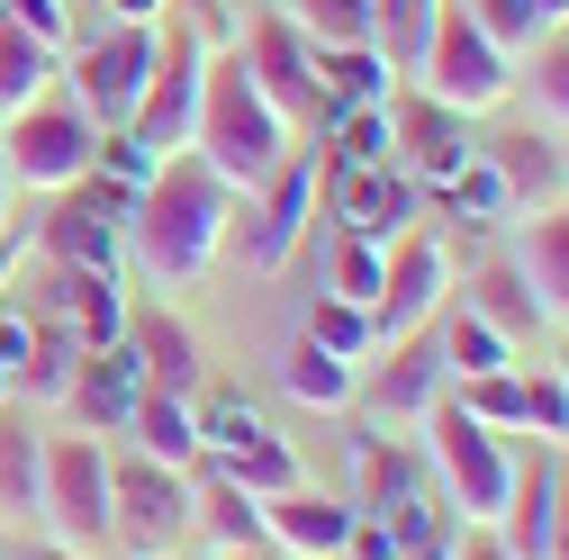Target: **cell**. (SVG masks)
<instances>
[{
  "label": "cell",
  "mask_w": 569,
  "mask_h": 560,
  "mask_svg": "<svg viewBox=\"0 0 569 560\" xmlns=\"http://www.w3.org/2000/svg\"><path fill=\"white\" fill-rule=\"evenodd\" d=\"M262 533L290 551V560H326V551H343V533H352V507L343 498H326V488H280V498H262Z\"/></svg>",
  "instance_id": "18"
},
{
  "label": "cell",
  "mask_w": 569,
  "mask_h": 560,
  "mask_svg": "<svg viewBox=\"0 0 569 560\" xmlns=\"http://www.w3.org/2000/svg\"><path fill=\"white\" fill-rule=\"evenodd\" d=\"M326 560H343V551H326Z\"/></svg>",
  "instance_id": "55"
},
{
  "label": "cell",
  "mask_w": 569,
  "mask_h": 560,
  "mask_svg": "<svg viewBox=\"0 0 569 560\" xmlns=\"http://www.w3.org/2000/svg\"><path fill=\"white\" fill-rule=\"evenodd\" d=\"M190 154L218 172V181H236V190H262V181L280 172V154H290V118H280V109L253 91V73H244V54H236V46H227V54H208Z\"/></svg>",
  "instance_id": "2"
},
{
  "label": "cell",
  "mask_w": 569,
  "mask_h": 560,
  "mask_svg": "<svg viewBox=\"0 0 569 560\" xmlns=\"http://www.w3.org/2000/svg\"><path fill=\"white\" fill-rule=\"evenodd\" d=\"M326 127H335L326 163H389V100L380 109H326Z\"/></svg>",
  "instance_id": "38"
},
{
  "label": "cell",
  "mask_w": 569,
  "mask_h": 560,
  "mask_svg": "<svg viewBox=\"0 0 569 560\" xmlns=\"http://www.w3.org/2000/svg\"><path fill=\"white\" fill-rule=\"evenodd\" d=\"M470 317L497 326L507 343H533V334H542V308H533V290H525V271H516V262H488V271L470 280Z\"/></svg>",
  "instance_id": "27"
},
{
  "label": "cell",
  "mask_w": 569,
  "mask_h": 560,
  "mask_svg": "<svg viewBox=\"0 0 569 560\" xmlns=\"http://www.w3.org/2000/svg\"><path fill=\"white\" fill-rule=\"evenodd\" d=\"M470 154H479V136H470V118H461V109L425 100V91L389 100V163H398L416 190H443Z\"/></svg>",
  "instance_id": "13"
},
{
  "label": "cell",
  "mask_w": 569,
  "mask_h": 560,
  "mask_svg": "<svg viewBox=\"0 0 569 560\" xmlns=\"http://www.w3.org/2000/svg\"><path fill=\"white\" fill-rule=\"evenodd\" d=\"M63 398H73L82 426H127L136 398H146V362H136V343L118 334V343H100V353H82V371H73Z\"/></svg>",
  "instance_id": "20"
},
{
  "label": "cell",
  "mask_w": 569,
  "mask_h": 560,
  "mask_svg": "<svg viewBox=\"0 0 569 560\" xmlns=\"http://www.w3.org/2000/svg\"><path fill=\"white\" fill-rule=\"evenodd\" d=\"M190 524H199V498H190V479L172 461H146V452L109 461V542L163 560V551H181Z\"/></svg>",
  "instance_id": "8"
},
{
  "label": "cell",
  "mask_w": 569,
  "mask_h": 560,
  "mask_svg": "<svg viewBox=\"0 0 569 560\" xmlns=\"http://www.w3.org/2000/svg\"><path fill=\"white\" fill-rule=\"evenodd\" d=\"M280 389H290L299 407H352V389H362V371H352L343 353H326L317 334H299L290 353H280Z\"/></svg>",
  "instance_id": "26"
},
{
  "label": "cell",
  "mask_w": 569,
  "mask_h": 560,
  "mask_svg": "<svg viewBox=\"0 0 569 560\" xmlns=\"http://www.w3.org/2000/svg\"><path fill=\"white\" fill-rule=\"evenodd\" d=\"M10 389H19V380H10V371H0V407H10Z\"/></svg>",
  "instance_id": "53"
},
{
  "label": "cell",
  "mask_w": 569,
  "mask_h": 560,
  "mask_svg": "<svg viewBox=\"0 0 569 560\" xmlns=\"http://www.w3.org/2000/svg\"><path fill=\"white\" fill-rule=\"evenodd\" d=\"M0 218H10V172H0Z\"/></svg>",
  "instance_id": "52"
},
{
  "label": "cell",
  "mask_w": 569,
  "mask_h": 560,
  "mask_svg": "<svg viewBox=\"0 0 569 560\" xmlns=\"http://www.w3.org/2000/svg\"><path fill=\"white\" fill-rule=\"evenodd\" d=\"M218 560H271V551H218Z\"/></svg>",
  "instance_id": "51"
},
{
  "label": "cell",
  "mask_w": 569,
  "mask_h": 560,
  "mask_svg": "<svg viewBox=\"0 0 569 560\" xmlns=\"http://www.w3.org/2000/svg\"><path fill=\"white\" fill-rule=\"evenodd\" d=\"M37 290H54L46 317H54V326H73V334H82V353H100V343L127 334V280H118V271H63V262H46V271H37Z\"/></svg>",
  "instance_id": "16"
},
{
  "label": "cell",
  "mask_w": 569,
  "mask_h": 560,
  "mask_svg": "<svg viewBox=\"0 0 569 560\" xmlns=\"http://www.w3.org/2000/svg\"><path fill=\"white\" fill-rule=\"evenodd\" d=\"M146 82H154V28H91L73 46V100L91 109V127H127Z\"/></svg>",
  "instance_id": "11"
},
{
  "label": "cell",
  "mask_w": 569,
  "mask_h": 560,
  "mask_svg": "<svg viewBox=\"0 0 569 560\" xmlns=\"http://www.w3.org/2000/svg\"><path fill=\"white\" fill-rule=\"evenodd\" d=\"M91 10H109V28H154L172 0H91Z\"/></svg>",
  "instance_id": "47"
},
{
  "label": "cell",
  "mask_w": 569,
  "mask_h": 560,
  "mask_svg": "<svg viewBox=\"0 0 569 560\" xmlns=\"http://www.w3.org/2000/svg\"><path fill=\"white\" fill-rule=\"evenodd\" d=\"M525 54H533V63H525V91H533V109H542L551 127H569V28H542Z\"/></svg>",
  "instance_id": "35"
},
{
  "label": "cell",
  "mask_w": 569,
  "mask_h": 560,
  "mask_svg": "<svg viewBox=\"0 0 569 560\" xmlns=\"http://www.w3.org/2000/svg\"><path fill=\"white\" fill-rule=\"evenodd\" d=\"M0 19H10V28H28L37 46H73V0H0Z\"/></svg>",
  "instance_id": "45"
},
{
  "label": "cell",
  "mask_w": 569,
  "mask_h": 560,
  "mask_svg": "<svg viewBox=\"0 0 569 560\" xmlns=\"http://www.w3.org/2000/svg\"><path fill=\"white\" fill-rule=\"evenodd\" d=\"M525 290L542 308V326H569V199L551 208H525Z\"/></svg>",
  "instance_id": "21"
},
{
  "label": "cell",
  "mask_w": 569,
  "mask_h": 560,
  "mask_svg": "<svg viewBox=\"0 0 569 560\" xmlns=\"http://www.w3.org/2000/svg\"><path fill=\"white\" fill-rule=\"evenodd\" d=\"M37 498H46V443L28 434L19 407H0V507L37 516Z\"/></svg>",
  "instance_id": "29"
},
{
  "label": "cell",
  "mask_w": 569,
  "mask_h": 560,
  "mask_svg": "<svg viewBox=\"0 0 569 560\" xmlns=\"http://www.w3.org/2000/svg\"><path fill=\"white\" fill-rule=\"evenodd\" d=\"M236 181H218L190 146L154 163V181L136 190V218H127V244L163 290H190V280L227 253V227H236Z\"/></svg>",
  "instance_id": "1"
},
{
  "label": "cell",
  "mask_w": 569,
  "mask_h": 560,
  "mask_svg": "<svg viewBox=\"0 0 569 560\" xmlns=\"http://www.w3.org/2000/svg\"><path fill=\"white\" fill-rule=\"evenodd\" d=\"M352 488H362V498H352V516L389 524V533H398V560H452L461 516H452L443 479L425 470L416 452H398V443L362 434V443H352Z\"/></svg>",
  "instance_id": "3"
},
{
  "label": "cell",
  "mask_w": 569,
  "mask_h": 560,
  "mask_svg": "<svg viewBox=\"0 0 569 560\" xmlns=\"http://www.w3.org/2000/svg\"><path fill=\"white\" fill-rule=\"evenodd\" d=\"M199 524L218 533V551H271V533H262V498H244L236 479H208V488H199Z\"/></svg>",
  "instance_id": "33"
},
{
  "label": "cell",
  "mask_w": 569,
  "mask_h": 560,
  "mask_svg": "<svg viewBox=\"0 0 569 560\" xmlns=\"http://www.w3.org/2000/svg\"><path fill=\"white\" fill-rule=\"evenodd\" d=\"M317 100L326 109H380L389 100V54L380 46H317Z\"/></svg>",
  "instance_id": "24"
},
{
  "label": "cell",
  "mask_w": 569,
  "mask_h": 560,
  "mask_svg": "<svg viewBox=\"0 0 569 560\" xmlns=\"http://www.w3.org/2000/svg\"><path fill=\"white\" fill-rule=\"evenodd\" d=\"M163 560H181V551H163Z\"/></svg>",
  "instance_id": "56"
},
{
  "label": "cell",
  "mask_w": 569,
  "mask_h": 560,
  "mask_svg": "<svg viewBox=\"0 0 569 560\" xmlns=\"http://www.w3.org/2000/svg\"><path fill=\"white\" fill-rule=\"evenodd\" d=\"M435 10H443V0H371V46L389 54V73H416V63H425Z\"/></svg>",
  "instance_id": "32"
},
{
  "label": "cell",
  "mask_w": 569,
  "mask_h": 560,
  "mask_svg": "<svg viewBox=\"0 0 569 560\" xmlns=\"http://www.w3.org/2000/svg\"><path fill=\"white\" fill-rule=\"evenodd\" d=\"M452 389V362H443V334H398L389 343V362H380V389H371V407H380V426H389V416H425V407H435Z\"/></svg>",
  "instance_id": "19"
},
{
  "label": "cell",
  "mask_w": 569,
  "mask_h": 560,
  "mask_svg": "<svg viewBox=\"0 0 569 560\" xmlns=\"http://www.w3.org/2000/svg\"><path fill=\"white\" fill-rule=\"evenodd\" d=\"M100 154V127L82 100H28L19 118H0V172H19L28 190H73Z\"/></svg>",
  "instance_id": "7"
},
{
  "label": "cell",
  "mask_w": 569,
  "mask_h": 560,
  "mask_svg": "<svg viewBox=\"0 0 569 560\" xmlns=\"http://www.w3.org/2000/svg\"><path fill=\"white\" fill-rule=\"evenodd\" d=\"M479 154L497 163V181H507L516 190V218H525V208H551L560 190H569V154L551 146V136H479Z\"/></svg>",
  "instance_id": "22"
},
{
  "label": "cell",
  "mask_w": 569,
  "mask_h": 560,
  "mask_svg": "<svg viewBox=\"0 0 569 560\" xmlns=\"http://www.w3.org/2000/svg\"><path fill=\"white\" fill-rule=\"evenodd\" d=\"M244 73H253V91L280 109V118H326V100H317V46H308V28L299 19H253L244 28Z\"/></svg>",
  "instance_id": "14"
},
{
  "label": "cell",
  "mask_w": 569,
  "mask_h": 560,
  "mask_svg": "<svg viewBox=\"0 0 569 560\" xmlns=\"http://www.w3.org/2000/svg\"><path fill=\"white\" fill-rule=\"evenodd\" d=\"M28 560H109V551H63V542H46V551H28Z\"/></svg>",
  "instance_id": "50"
},
{
  "label": "cell",
  "mask_w": 569,
  "mask_h": 560,
  "mask_svg": "<svg viewBox=\"0 0 569 560\" xmlns=\"http://www.w3.org/2000/svg\"><path fill=\"white\" fill-rule=\"evenodd\" d=\"M91 172H100L109 190H127V199H136V190H146V181H154V154H146V146H136V136H127V127H100V154H91Z\"/></svg>",
  "instance_id": "44"
},
{
  "label": "cell",
  "mask_w": 569,
  "mask_h": 560,
  "mask_svg": "<svg viewBox=\"0 0 569 560\" xmlns=\"http://www.w3.org/2000/svg\"><path fill=\"white\" fill-rule=\"evenodd\" d=\"M461 10H470V19H479L497 46H507V54H525V46L551 28V19H542V0H461Z\"/></svg>",
  "instance_id": "41"
},
{
  "label": "cell",
  "mask_w": 569,
  "mask_h": 560,
  "mask_svg": "<svg viewBox=\"0 0 569 560\" xmlns=\"http://www.w3.org/2000/svg\"><path fill=\"white\" fill-rule=\"evenodd\" d=\"M551 560H569V452H560V507H551Z\"/></svg>",
  "instance_id": "49"
},
{
  "label": "cell",
  "mask_w": 569,
  "mask_h": 560,
  "mask_svg": "<svg viewBox=\"0 0 569 560\" xmlns=\"http://www.w3.org/2000/svg\"><path fill=\"white\" fill-rule=\"evenodd\" d=\"M416 82H425V100H443V109H461V118H488L497 100L516 91V54L497 46V37L461 10V0H443V10H435V37H425Z\"/></svg>",
  "instance_id": "4"
},
{
  "label": "cell",
  "mask_w": 569,
  "mask_h": 560,
  "mask_svg": "<svg viewBox=\"0 0 569 560\" xmlns=\"http://www.w3.org/2000/svg\"><path fill=\"white\" fill-rule=\"evenodd\" d=\"M551 371H560V380H569V343H560V362H551Z\"/></svg>",
  "instance_id": "54"
},
{
  "label": "cell",
  "mask_w": 569,
  "mask_h": 560,
  "mask_svg": "<svg viewBox=\"0 0 569 560\" xmlns=\"http://www.w3.org/2000/svg\"><path fill=\"white\" fill-rule=\"evenodd\" d=\"M443 290H452V262H443V244L407 227V236L389 244V280H380V308H371V334H380V343H398V334H416V326H435Z\"/></svg>",
  "instance_id": "15"
},
{
  "label": "cell",
  "mask_w": 569,
  "mask_h": 560,
  "mask_svg": "<svg viewBox=\"0 0 569 560\" xmlns=\"http://www.w3.org/2000/svg\"><path fill=\"white\" fill-rule=\"evenodd\" d=\"M560 452H569V443H560Z\"/></svg>",
  "instance_id": "57"
},
{
  "label": "cell",
  "mask_w": 569,
  "mask_h": 560,
  "mask_svg": "<svg viewBox=\"0 0 569 560\" xmlns=\"http://www.w3.org/2000/svg\"><path fill=\"white\" fill-rule=\"evenodd\" d=\"M317 199H326V218H335L352 244H398V236L416 227V208H425V190H416L398 163H326Z\"/></svg>",
  "instance_id": "10"
},
{
  "label": "cell",
  "mask_w": 569,
  "mask_h": 560,
  "mask_svg": "<svg viewBox=\"0 0 569 560\" xmlns=\"http://www.w3.org/2000/svg\"><path fill=\"white\" fill-rule=\"evenodd\" d=\"M507 353H516V343L497 334V326H479L470 308H461V317H443V362H452V380H488V371H516Z\"/></svg>",
  "instance_id": "34"
},
{
  "label": "cell",
  "mask_w": 569,
  "mask_h": 560,
  "mask_svg": "<svg viewBox=\"0 0 569 560\" xmlns=\"http://www.w3.org/2000/svg\"><path fill=\"white\" fill-rule=\"evenodd\" d=\"M425 426H435V479H443L452 516H461V524H497V507H507V488H516V452L497 443V426L461 416L452 389L425 407Z\"/></svg>",
  "instance_id": "6"
},
{
  "label": "cell",
  "mask_w": 569,
  "mask_h": 560,
  "mask_svg": "<svg viewBox=\"0 0 569 560\" xmlns=\"http://www.w3.org/2000/svg\"><path fill=\"white\" fill-rule=\"evenodd\" d=\"M127 434H136V452L146 461H199V407L190 398H163V389H146L136 398V416H127Z\"/></svg>",
  "instance_id": "25"
},
{
  "label": "cell",
  "mask_w": 569,
  "mask_h": 560,
  "mask_svg": "<svg viewBox=\"0 0 569 560\" xmlns=\"http://www.w3.org/2000/svg\"><path fill=\"white\" fill-rule=\"evenodd\" d=\"M516 380H525V434L569 443V380L560 371H516Z\"/></svg>",
  "instance_id": "42"
},
{
  "label": "cell",
  "mask_w": 569,
  "mask_h": 560,
  "mask_svg": "<svg viewBox=\"0 0 569 560\" xmlns=\"http://www.w3.org/2000/svg\"><path fill=\"white\" fill-rule=\"evenodd\" d=\"M425 199H435L443 218H461V227H507V218H516V190L497 181V163H488V154H470L443 190H425Z\"/></svg>",
  "instance_id": "28"
},
{
  "label": "cell",
  "mask_w": 569,
  "mask_h": 560,
  "mask_svg": "<svg viewBox=\"0 0 569 560\" xmlns=\"http://www.w3.org/2000/svg\"><path fill=\"white\" fill-rule=\"evenodd\" d=\"M343 560H398V533H389V524H371V516H352V533H343Z\"/></svg>",
  "instance_id": "46"
},
{
  "label": "cell",
  "mask_w": 569,
  "mask_h": 560,
  "mask_svg": "<svg viewBox=\"0 0 569 560\" xmlns=\"http://www.w3.org/2000/svg\"><path fill=\"white\" fill-rule=\"evenodd\" d=\"M46 82H54V46H37L28 28L0 19V118H19L28 100H46Z\"/></svg>",
  "instance_id": "30"
},
{
  "label": "cell",
  "mask_w": 569,
  "mask_h": 560,
  "mask_svg": "<svg viewBox=\"0 0 569 560\" xmlns=\"http://www.w3.org/2000/svg\"><path fill=\"white\" fill-rule=\"evenodd\" d=\"M452 560H507V542H497V524H461L452 533Z\"/></svg>",
  "instance_id": "48"
},
{
  "label": "cell",
  "mask_w": 569,
  "mask_h": 560,
  "mask_svg": "<svg viewBox=\"0 0 569 560\" xmlns=\"http://www.w3.org/2000/svg\"><path fill=\"white\" fill-rule=\"evenodd\" d=\"M317 181H326L317 154H280V172H271L262 199L244 208V262H253L262 280H271V271H290L299 236L317 227Z\"/></svg>",
  "instance_id": "12"
},
{
  "label": "cell",
  "mask_w": 569,
  "mask_h": 560,
  "mask_svg": "<svg viewBox=\"0 0 569 560\" xmlns=\"http://www.w3.org/2000/svg\"><path fill=\"white\" fill-rule=\"evenodd\" d=\"M37 516L54 524L63 551H109V452L91 434H54L46 443V498Z\"/></svg>",
  "instance_id": "9"
},
{
  "label": "cell",
  "mask_w": 569,
  "mask_h": 560,
  "mask_svg": "<svg viewBox=\"0 0 569 560\" xmlns=\"http://www.w3.org/2000/svg\"><path fill=\"white\" fill-rule=\"evenodd\" d=\"M199 82H208V37H199L190 10H163V19H154V82H146V100H136V118H127V136H136L154 163L190 146Z\"/></svg>",
  "instance_id": "5"
},
{
  "label": "cell",
  "mask_w": 569,
  "mask_h": 560,
  "mask_svg": "<svg viewBox=\"0 0 569 560\" xmlns=\"http://www.w3.org/2000/svg\"><path fill=\"white\" fill-rule=\"evenodd\" d=\"M308 334L326 343V353H343V362H362V353H380V334H371V308H352V299H317Z\"/></svg>",
  "instance_id": "40"
},
{
  "label": "cell",
  "mask_w": 569,
  "mask_h": 560,
  "mask_svg": "<svg viewBox=\"0 0 569 560\" xmlns=\"http://www.w3.org/2000/svg\"><path fill=\"white\" fill-rule=\"evenodd\" d=\"M551 507H560V443H533L516 461L507 507H497V542H507V560H551Z\"/></svg>",
  "instance_id": "17"
},
{
  "label": "cell",
  "mask_w": 569,
  "mask_h": 560,
  "mask_svg": "<svg viewBox=\"0 0 569 560\" xmlns=\"http://www.w3.org/2000/svg\"><path fill=\"white\" fill-rule=\"evenodd\" d=\"M218 479H236L244 498H280V488H299L308 470H299V452L280 443V434H253V443H236V452H218Z\"/></svg>",
  "instance_id": "31"
},
{
  "label": "cell",
  "mask_w": 569,
  "mask_h": 560,
  "mask_svg": "<svg viewBox=\"0 0 569 560\" xmlns=\"http://www.w3.org/2000/svg\"><path fill=\"white\" fill-rule=\"evenodd\" d=\"M127 343H136V362H146V389L163 398H190L199 389V343L172 308H127Z\"/></svg>",
  "instance_id": "23"
},
{
  "label": "cell",
  "mask_w": 569,
  "mask_h": 560,
  "mask_svg": "<svg viewBox=\"0 0 569 560\" xmlns=\"http://www.w3.org/2000/svg\"><path fill=\"white\" fill-rule=\"evenodd\" d=\"M452 398H461V416H479V426H497V434H525V380H516V371L461 380Z\"/></svg>",
  "instance_id": "39"
},
{
  "label": "cell",
  "mask_w": 569,
  "mask_h": 560,
  "mask_svg": "<svg viewBox=\"0 0 569 560\" xmlns=\"http://www.w3.org/2000/svg\"><path fill=\"white\" fill-rule=\"evenodd\" d=\"M380 280H389V244H352V236H343V253H335V299L380 308Z\"/></svg>",
  "instance_id": "43"
},
{
  "label": "cell",
  "mask_w": 569,
  "mask_h": 560,
  "mask_svg": "<svg viewBox=\"0 0 569 560\" xmlns=\"http://www.w3.org/2000/svg\"><path fill=\"white\" fill-rule=\"evenodd\" d=\"M253 434H271V426H262V407H253L244 389H208V398H199V452H236V443H253Z\"/></svg>",
  "instance_id": "36"
},
{
  "label": "cell",
  "mask_w": 569,
  "mask_h": 560,
  "mask_svg": "<svg viewBox=\"0 0 569 560\" xmlns=\"http://www.w3.org/2000/svg\"><path fill=\"white\" fill-rule=\"evenodd\" d=\"M308 46H371V0H290Z\"/></svg>",
  "instance_id": "37"
}]
</instances>
